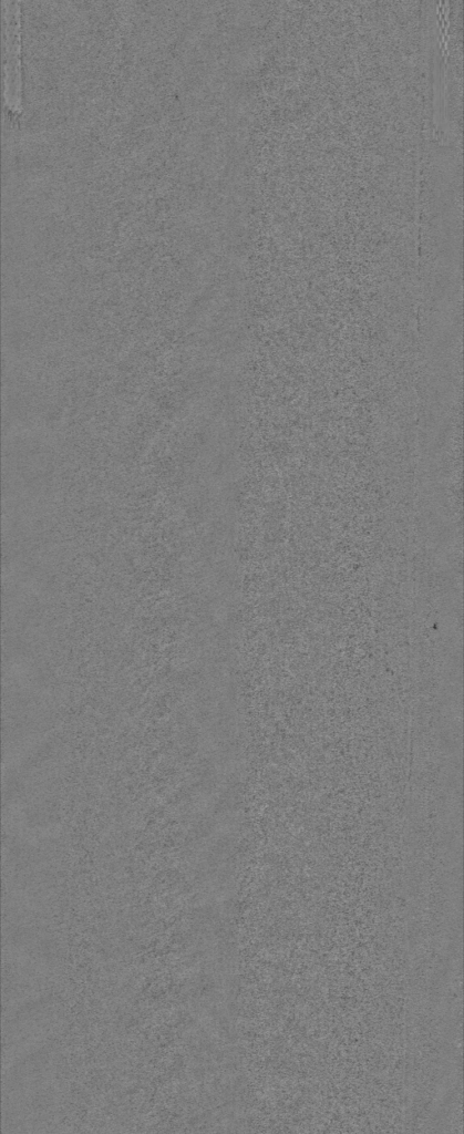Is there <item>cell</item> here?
<instances>
[{
  "mask_svg": "<svg viewBox=\"0 0 464 1134\" xmlns=\"http://www.w3.org/2000/svg\"><path fill=\"white\" fill-rule=\"evenodd\" d=\"M4 9V85L6 102L13 111H21V71H20V22L19 9Z\"/></svg>",
  "mask_w": 464,
  "mask_h": 1134,
  "instance_id": "obj_1",
  "label": "cell"
}]
</instances>
